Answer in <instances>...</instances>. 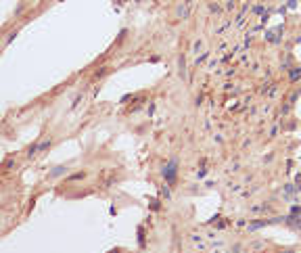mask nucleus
Wrapping results in <instances>:
<instances>
[{"label":"nucleus","instance_id":"f257e3e1","mask_svg":"<svg viewBox=\"0 0 301 253\" xmlns=\"http://www.w3.org/2000/svg\"><path fill=\"white\" fill-rule=\"evenodd\" d=\"M299 77H301V69H299V67H295L293 71H291V80L295 82V80H299Z\"/></svg>","mask_w":301,"mask_h":253},{"label":"nucleus","instance_id":"f03ea898","mask_svg":"<svg viewBox=\"0 0 301 253\" xmlns=\"http://www.w3.org/2000/svg\"><path fill=\"white\" fill-rule=\"evenodd\" d=\"M265 222H255V224H251V230H255V228H261Z\"/></svg>","mask_w":301,"mask_h":253}]
</instances>
